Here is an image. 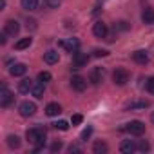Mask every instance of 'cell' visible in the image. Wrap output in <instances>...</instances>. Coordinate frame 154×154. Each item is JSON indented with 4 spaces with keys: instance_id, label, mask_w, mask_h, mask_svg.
Wrapping results in <instances>:
<instances>
[{
    "instance_id": "f546056e",
    "label": "cell",
    "mask_w": 154,
    "mask_h": 154,
    "mask_svg": "<svg viewBox=\"0 0 154 154\" xmlns=\"http://www.w3.org/2000/svg\"><path fill=\"white\" fill-rule=\"evenodd\" d=\"M54 127H56V129H60V131H67V129H69V123H67L65 120H60V122H56V123H54Z\"/></svg>"
},
{
    "instance_id": "7402d4cb",
    "label": "cell",
    "mask_w": 154,
    "mask_h": 154,
    "mask_svg": "<svg viewBox=\"0 0 154 154\" xmlns=\"http://www.w3.org/2000/svg\"><path fill=\"white\" fill-rule=\"evenodd\" d=\"M62 112V107L58 105V103H49L47 107H45V114L47 116H58Z\"/></svg>"
},
{
    "instance_id": "5bb4252c",
    "label": "cell",
    "mask_w": 154,
    "mask_h": 154,
    "mask_svg": "<svg viewBox=\"0 0 154 154\" xmlns=\"http://www.w3.org/2000/svg\"><path fill=\"white\" fill-rule=\"evenodd\" d=\"M120 150H122L123 154H132V152L138 150V149H136V143H134L132 140H123V141L120 143Z\"/></svg>"
},
{
    "instance_id": "5b68a950",
    "label": "cell",
    "mask_w": 154,
    "mask_h": 154,
    "mask_svg": "<svg viewBox=\"0 0 154 154\" xmlns=\"http://www.w3.org/2000/svg\"><path fill=\"white\" fill-rule=\"evenodd\" d=\"M13 100H15V96H13V93H11L8 87H2V89H0V105H2L4 109L9 107V105L13 103Z\"/></svg>"
},
{
    "instance_id": "f35d334b",
    "label": "cell",
    "mask_w": 154,
    "mask_h": 154,
    "mask_svg": "<svg viewBox=\"0 0 154 154\" xmlns=\"http://www.w3.org/2000/svg\"><path fill=\"white\" fill-rule=\"evenodd\" d=\"M150 122H152V123H154V112H152V114H150Z\"/></svg>"
},
{
    "instance_id": "484cf974",
    "label": "cell",
    "mask_w": 154,
    "mask_h": 154,
    "mask_svg": "<svg viewBox=\"0 0 154 154\" xmlns=\"http://www.w3.org/2000/svg\"><path fill=\"white\" fill-rule=\"evenodd\" d=\"M42 2H44L47 8H51V9H56V8L60 6V2H62V0H42Z\"/></svg>"
},
{
    "instance_id": "ba28073f",
    "label": "cell",
    "mask_w": 154,
    "mask_h": 154,
    "mask_svg": "<svg viewBox=\"0 0 154 154\" xmlns=\"http://www.w3.org/2000/svg\"><path fill=\"white\" fill-rule=\"evenodd\" d=\"M71 87H72L74 91L82 93V91H85V87H87V80L84 78V76H72V78H71Z\"/></svg>"
},
{
    "instance_id": "83f0119b",
    "label": "cell",
    "mask_w": 154,
    "mask_h": 154,
    "mask_svg": "<svg viewBox=\"0 0 154 154\" xmlns=\"http://www.w3.org/2000/svg\"><path fill=\"white\" fill-rule=\"evenodd\" d=\"M145 87H147V91H149L150 94H154V76H150V78L147 80V84H145Z\"/></svg>"
},
{
    "instance_id": "6da1fadb",
    "label": "cell",
    "mask_w": 154,
    "mask_h": 154,
    "mask_svg": "<svg viewBox=\"0 0 154 154\" xmlns=\"http://www.w3.org/2000/svg\"><path fill=\"white\" fill-rule=\"evenodd\" d=\"M26 138H27V141H29V143H33V145H35V152H36V150H40V149L44 147V143H45V131H44L42 127L27 129Z\"/></svg>"
},
{
    "instance_id": "44dd1931",
    "label": "cell",
    "mask_w": 154,
    "mask_h": 154,
    "mask_svg": "<svg viewBox=\"0 0 154 154\" xmlns=\"http://www.w3.org/2000/svg\"><path fill=\"white\" fill-rule=\"evenodd\" d=\"M20 2H22V8L27 9V11H36L38 6H40L38 0H20Z\"/></svg>"
},
{
    "instance_id": "ffe728a7",
    "label": "cell",
    "mask_w": 154,
    "mask_h": 154,
    "mask_svg": "<svg viewBox=\"0 0 154 154\" xmlns=\"http://www.w3.org/2000/svg\"><path fill=\"white\" fill-rule=\"evenodd\" d=\"M44 93H45V87H44V84H42V82L35 84V85H33V89H31V94H33L35 98H44Z\"/></svg>"
},
{
    "instance_id": "3957f363",
    "label": "cell",
    "mask_w": 154,
    "mask_h": 154,
    "mask_svg": "<svg viewBox=\"0 0 154 154\" xmlns=\"http://www.w3.org/2000/svg\"><path fill=\"white\" fill-rule=\"evenodd\" d=\"M129 78H131V74H129V71L123 69V67H118V69L112 72V82H114L116 85H125V84L129 82Z\"/></svg>"
},
{
    "instance_id": "4dcf8cb0",
    "label": "cell",
    "mask_w": 154,
    "mask_h": 154,
    "mask_svg": "<svg viewBox=\"0 0 154 154\" xmlns=\"http://www.w3.org/2000/svg\"><path fill=\"white\" fill-rule=\"evenodd\" d=\"M91 134H93V127L84 129V131H82V136H80V138H82V141H87V138H89Z\"/></svg>"
},
{
    "instance_id": "4fadbf2b",
    "label": "cell",
    "mask_w": 154,
    "mask_h": 154,
    "mask_svg": "<svg viewBox=\"0 0 154 154\" xmlns=\"http://www.w3.org/2000/svg\"><path fill=\"white\" fill-rule=\"evenodd\" d=\"M27 72V65L26 63H13L9 67V74L11 76H24Z\"/></svg>"
},
{
    "instance_id": "4316f807",
    "label": "cell",
    "mask_w": 154,
    "mask_h": 154,
    "mask_svg": "<svg viewBox=\"0 0 154 154\" xmlns=\"http://www.w3.org/2000/svg\"><path fill=\"white\" fill-rule=\"evenodd\" d=\"M136 149H138V150H141V152H145V150H149V149H150V145H149L145 140H141V141H138Z\"/></svg>"
},
{
    "instance_id": "7c38bea8",
    "label": "cell",
    "mask_w": 154,
    "mask_h": 154,
    "mask_svg": "<svg viewBox=\"0 0 154 154\" xmlns=\"http://www.w3.org/2000/svg\"><path fill=\"white\" fill-rule=\"evenodd\" d=\"M58 60H60V54H58V51H54V49H49V51H45V53H44V62H45V63L53 65V63H58Z\"/></svg>"
},
{
    "instance_id": "277c9868",
    "label": "cell",
    "mask_w": 154,
    "mask_h": 154,
    "mask_svg": "<svg viewBox=\"0 0 154 154\" xmlns=\"http://www.w3.org/2000/svg\"><path fill=\"white\" fill-rule=\"evenodd\" d=\"M87 63H89V56H87V54L78 53V51L72 54V67H74V69H82V67H85Z\"/></svg>"
},
{
    "instance_id": "836d02e7",
    "label": "cell",
    "mask_w": 154,
    "mask_h": 154,
    "mask_svg": "<svg viewBox=\"0 0 154 154\" xmlns=\"http://www.w3.org/2000/svg\"><path fill=\"white\" fill-rule=\"evenodd\" d=\"M62 147H63V143H62V141H54V143L51 145V150H53V152H58Z\"/></svg>"
},
{
    "instance_id": "9a60e30c",
    "label": "cell",
    "mask_w": 154,
    "mask_h": 154,
    "mask_svg": "<svg viewBox=\"0 0 154 154\" xmlns=\"http://www.w3.org/2000/svg\"><path fill=\"white\" fill-rule=\"evenodd\" d=\"M78 40L76 38H69V42H60V47H63V49H67L69 53H76L78 51Z\"/></svg>"
},
{
    "instance_id": "2e32d148",
    "label": "cell",
    "mask_w": 154,
    "mask_h": 154,
    "mask_svg": "<svg viewBox=\"0 0 154 154\" xmlns=\"http://www.w3.org/2000/svg\"><path fill=\"white\" fill-rule=\"evenodd\" d=\"M132 60H134L136 63H147V62H149V54H147V51L140 49V51H134V53H132Z\"/></svg>"
},
{
    "instance_id": "d590c367",
    "label": "cell",
    "mask_w": 154,
    "mask_h": 154,
    "mask_svg": "<svg viewBox=\"0 0 154 154\" xmlns=\"http://www.w3.org/2000/svg\"><path fill=\"white\" fill-rule=\"evenodd\" d=\"M69 152H71V154H72V152H80V147H78V145H71V147H69Z\"/></svg>"
},
{
    "instance_id": "74e56055",
    "label": "cell",
    "mask_w": 154,
    "mask_h": 154,
    "mask_svg": "<svg viewBox=\"0 0 154 154\" xmlns=\"http://www.w3.org/2000/svg\"><path fill=\"white\" fill-rule=\"evenodd\" d=\"M6 8V0H0V9H4Z\"/></svg>"
},
{
    "instance_id": "1f68e13d",
    "label": "cell",
    "mask_w": 154,
    "mask_h": 154,
    "mask_svg": "<svg viewBox=\"0 0 154 154\" xmlns=\"http://www.w3.org/2000/svg\"><path fill=\"white\" fill-rule=\"evenodd\" d=\"M114 29H120V31H127V29H129V24H127V22H118V24H114Z\"/></svg>"
},
{
    "instance_id": "d4e9b609",
    "label": "cell",
    "mask_w": 154,
    "mask_h": 154,
    "mask_svg": "<svg viewBox=\"0 0 154 154\" xmlns=\"http://www.w3.org/2000/svg\"><path fill=\"white\" fill-rule=\"evenodd\" d=\"M38 80H40L42 84L49 82V80H51V72H47V71H42V72H38Z\"/></svg>"
},
{
    "instance_id": "ac0fdd59",
    "label": "cell",
    "mask_w": 154,
    "mask_h": 154,
    "mask_svg": "<svg viewBox=\"0 0 154 154\" xmlns=\"http://www.w3.org/2000/svg\"><path fill=\"white\" fill-rule=\"evenodd\" d=\"M141 20H143V24H154V9L152 8H145L143 9V13H141Z\"/></svg>"
},
{
    "instance_id": "30bf717a",
    "label": "cell",
    "mask_w": 154,
    "mask_h": 154,
    "mask_svg": "<svg viewBox=\"0 0 154 154\" xmlns=\"http://www.w3.org/2000/svg\"><path fill=\"white\" fill-rule=\"evenodd\" d=\"M150 103H149V100H141V98H136V100H132L129 105H127V109L129 111H143V109H147Z\"/></svg>"
},
{
    "instance_id": "e575fe53",
    "label": "cell",
    "mask_w": 154,
    "mask_h": 154,
    "mask_svg": "<svg viewBox=\"0 0 154 154\" xmlns=\"http://www.w3.org/2000/svg\"><path fill=\"white\" fill-rule=\"evenodd\" d=\"M36 29V20H27V29Z\"/></svg>"
},
{
    "instance_id": "d6986e66",
    "label": "cell",
    "mask_w": 154,
    "mask_h": 154,
    "mask_svg": "<svg viewBox=\"0 0 154 154\" xmlns=\"http://www.w3.org/2000/svg\"><path fill=\"white\" fill-rule=\"evenodd\" d=\"M107 150H109V147H107L105 141H102V140L94 141V145H93V152H94V154H105Z\"/></svg>"
},
{
    "instance_id": "603a6c76",
    "label": "cell",
    "mask_w": 154,
    "mask_h": 154,
    "mask_svg": "<svg viewBox=\"0 0 154 154\" xmlns=\"http://www.w3.org/2000/svg\"><path fill=\"white\" fill-rule=\"evenodd\" d=\"M31 42H33V38H29V36H27V38H20V40L15 44V49H17V51H24V49H27V47L31 45Z\"/></svg>"
},
{
    "instance_id": "cb8c5ba5",
    "label": "cell",
    "mask_w": 154,
    "mask_h": 154,
    "mask_svg": "<svg viewBox=\"0 0 154 154\" xmlns=\"http://www.w3.org/2000/svg\"><path fill=\"white\" fill-rule=\"evenodd\" d=\"M8 145H9V149H18L20 145H22V141H20V138L15 134H11V136H8Z\"/></svg>"
},
{
    "instance_id": "8fae6325",
    "label": "cell",
    "mask_w": 154,
    "mask_h": 154,
    "mask_svg": "<svg viewBox=\"0 0 154 154\" xmlns=\"http://www.w3.org/2000/svg\"><path fill=\"white\" fill-rule=\"evenodd\" d=\"M107 31H109V29H107V24H103L102 20L93 26V33H94L96 38H105V36H107Z\"/></svg>"
},
{
    "instance_id": "e0dca14e",
    "label": "cell",
    "mask_w": 154,
    "mask_h": 154,
    "mask_svg": "<svg viewBox=\"0 0 154 154\" xmlns=\"http://www.w3.org/2000/svg\"><path fill=\"white\" fill-rule=\"evenodd\" d=\"M33 85H35V84H33L31 78H24L22 82H18V91H20L22 94H27V93L33 89Z\"/></svg>"
},
{
    "instance_id": "8992f818",
    "label": "cell",
    "mask_w": 154,
    "mask_h": 154,
    "mask_svg": "<svg viewBox=\"0 0 154 154\" xmlns=\"http://www.w3.org/2000/svg\"><path fill=\"white\" fill-rule=\"evenodd\" d=\"M4 33H6L8 36H17V35L20 33V24H18L17 20H8V22L4 24Z\"/></svg>"
},
{
    "instance_id": "9c48e42d",
    "label": "cell",
    "mask_w": 154,
    "mask_h": 154,
    "mask_svg": "<svg viewBox=\"0 0 154 154\" xmlns=\"http://www.w3.org/2000/svg\"><path fill=\"white\" fill-rule=\"evenodd\" d=\"M103 76H105V69L103 67H94L91 72H89V82L91 84H100L103 80Z\"/></svg>"
},
{
    "instance_id": "d6a6232c",
    "label": "cell",
    "mask_w": 154,
    "mask_h": 154,
    "mask_svg": "<svg viewBox=\"0 0 154 154\" xmlns=\"http://www.w3.org/2000/svg\"><path fill=\"white\" fill-rule=\"evenodd\" d=\"M93 54H94L96 58H100V56H107L109 53H107L105 49H94V51H93Z\"/></svg>"
},
{
    "instance_id": "52a82bcc",
    "label": "cell",
    "mask_w": 154,
    "mask_h": 154,
    "mask_svg": "<svg viewBox=\"0 0 154 154\" xmlns=\"http://www.w3.org/2000/svg\"><path fill=\"white\" fill-rule=\"evenodd\" d=\"M18 111H20V114H22L24 118H29V116H33V114L36 112V105H35L33 102H22L20 107H18Z\"/></svg>"
},
{
    "instance_id": "8d00e7d4",
    "label": "cell",
    "mask_w": 154,
    "mask_h": 154,
    "mask_svg": "<svg viewBox=\"0 0 154 154\" xmlns=\"http://www.w3.org/2000/svg\"><path fill=\"white\" fill-rule=\"evenodd\" d=\"M6 36H8V35H6V33H2V36H0V44H6V40H8Z\"/></svg>"
},
{
    "instance_id": "f1b7e54d",
    "label": "cell",
    "mask_w": 154,
    "mask_h": 154,
    "mask_svg": "<svg viewBox=\"0 0 154 154\" xmlns=\"http://www.w3.org/2000/svg\"><path fill=\"white\" fill-rule=\"evenodd\" d=\"M84 122V116L82 114H72V118H71V123L72 125H80Z\"/></svg>"
},
{
    "instance_id": "7a4b0ae2",
    "label": "cell",
    "mask_w": 154,
    "mask_h": 154,
    "mask_svg": "<svg viewBox=\"0 0 154 154\" xmlns=\"http://www.w3.org/2000/svg\"><path fill=\"white\" fill-rule=\"evenodd\" d=\"M123 129H125L129 134H132V136H141V134L145 132V123L140 122V120H132V122H129Z\"/></svg>"
}]
</instances>
